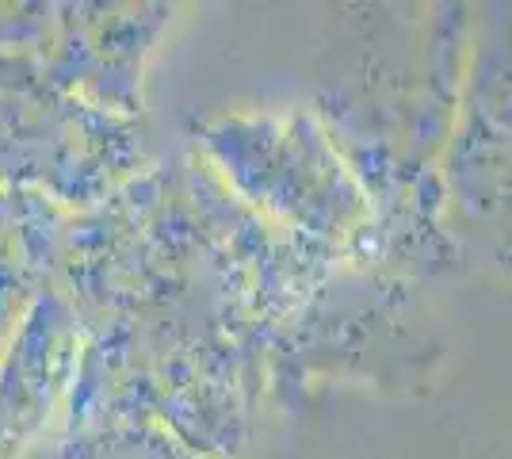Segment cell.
Here are the masks:
<instances>
[{"instance_id": "6da1fadb", "label": "cell", "mask_w": 512, "mask_h": 459, "mask_svg": "<svg viewBox=\"0 0 512 459\" xmlns=\"http://www.w3.org/2000/svg\"><path fill=\"white\" fill-rule=\"evenodd\" d=\"M455 207L486 234L512 222V31L482 46L451 153Z\"/></svg>"}]
</instances>
